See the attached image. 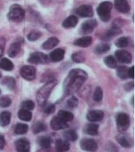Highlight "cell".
I'll use <instances>...</instances> for the list:
<instances>
[{
	"instance_id": "22",
	"label": "cell",
	"mask_w": 135,
	"mask_h": 152,
	"mask_svg": "<svg viewBox=\"0 0 135 152\" xmlns=\"http://www.w3.org/2000/svg\"><path fill=\"white\" fill-rule=\"evenodd\" d=\"M59 40L56 37H51L48 40H47L44 44H43V48L46 50L52 49L54 48L58 44H59Z\"/></svg>"
},
{
	"instance_id": "42",
	"label": "cell",
	"mask_w": 135,
	"mask_h": 152,
	"mask_svg": "<svg viewBox=\"0 0 135 152\" xmlns=\"http://www.w3.org/2000/svg\"><path fill=\"white\" fill-rule=\"evenodd\" d=\"M78 104V98L74 96H72L71 97H70L67 101V105H68L70 108H75L77 105Z\"/></svg>"
},
{
	"instance_id": "6",
	"label": "cell",
	"mask_w": 135,
	"mask_h": 152,
	"mask_svg": "<svg viewBox=\"0 0 135 152\" xmlns=\"http://www.w3.org/2000/svg\"><path fill=\"white\" fill-rule=\"evenodd\" d=\"M20 74L26 80H33L36 78V68L33 66H24L20 70Z\"/></svg>"
},
{
	"instance_id": "19",
	"label": "cell",
	"mask_w": 135,
	"mask_h": 152,
	"mask_svg": "<svg viewBox=\"0 0 135 152\" xmlns=\"http://www.w3.org/2000/svg\"><path fill=\"white\" fill-rule=\"evenodd\" d=\"M78 18L74 15H71V16H69L66 19H65L62 22V26L64 28H73L74 26L78 24Z\"/></svg>"
},
{
	"instance_id": "35",
	"label": "cell",
	"mask_w": 135,
	"mask_h": 152,
	"mask_svg": "<svg viewBox=\"0 0 135 152\" xmlns=\"http://www.w3.org/2000/svg\"><path fill=\"white\" fill-rule=\"evenodd\" d=\"M72 60L75 63H82V62L85 61V56L81 52H75L72 55Z\"/></svg>"
},
{
	"instance_id": "40",
	"label": "cell",
	"mask_w": 135,
	"mask_h": 152,
	"mask_svg": "<svg viewBox=\"0 0 135 152\" xmlns=\"http://www.w3.org/2000/svg\"><path fill=\"white\" fill-rule=\"evenodd\" d=\"M21 107L22 109H27V110H32L35 108V104L33 101L31 100H27V101H25V102L22 103L21 104Z\"/></svg>"
},
{
	"instance_id": "26",
	"label": "cell",
	"mask_w": 135,
	"mask_h": 152,
	"mask_svg": "<svg viewBox=\"0 0 135 152\" xmlns=\"http://www.w3.org/2000/svg\"><path fill=\"white\" fill-rule=\"evenodd\" d=\"M58 116L59 118H61L62 121L68 122V121H72L73 119V115L72 113L66 110H60L58 113Z\"/></svg>"
},
{
	"instance_id": "39",
	"label": "cell",
	"mask_w": 135,
	"mask_h": 152,
	"mask_svg": "<svg viewBox=\"0 0 135 152\" xmlns=\"http://www.w3.org/2000/svg\"><path fill=\"white\" fill-rule=\"evenodd\" d=\"M129 40L127 37H121L116 40L115 45L118 48H125L128 45Z\"/></svg>"
},
{
	"instance_id": "30",
	"label": "cell",
	"mask_w": 135,
	"mask_h": 152,
	"mask_svg": "<svg viewBox=\"0 0 135 152\" xmlns=\"http://www.w3.org/2000/svg\"><path fill=\"white\" fill-rule=\"evenodd\" d=\"M98 130H99V125L97 124H89L86 127V132L89 135H97L98 134Z\"/></svg>"
},
{
	"instance_id": "2",
	"label": "cell",
	"mask_w": 135,
	"mask_h": 152,
	"mask_svg": "<svg viewBox=\"0 0 135 152\" xmlns=\"http://www.w3.org/2000/svg\"><path fill=\"white\" fill-rule=\"evenodd\" d=\"M56 84L57 81L55 79H53V80L47 82L46 84H44L40 88L38 91L37 95H36V100H37L38 104L40 105H44L46 103L52 90L54 89Z\"/></svg>"
},
{
	"instance_id": "7",
	"label": "cell",
	"mask_w": 135,
	"mask_h": 152,
	"mask_svg": "<svg viewBox=\"0 0 135 152\" xmlns=\"http://www.w3.org/2000/svg\"><path fill=\"white\" fill-rule=\"evenodd\" d=\"M80 146L82 150L89 152L96 151L98 148V145H97V142L95 140H91V139L82 140L81 141Z\"/></svg>"
},
{
	"instance_id": "37",
	"label": "cell",
	"mask_w": 135,
	"mask_h": 152,
	"mask_svg": "<svg viewBox=\"0 0 135 152\" xmlns=\"http://www.w3.org/2000/svg\"><path fill=\"white\" fill-rule=\"evenodd\" d=\"M109 49H110V46L108 45H107V44H100V45H97V48H96V52H97V53L101 54V53L107 52Z\"/></svg>"
},
{
	"instance_id": "47",
	"label": "cell",
	"mask_w": 135,
	"mask_h": 152,
	"mask_svg": "<svg viewBox=\"0 0 135 152\" xmlns=\"http://www.w3.org/2000/svg\"><path fill=\"white\" fill-rule=\"evenodd\" d=\"M5 146V139L2 135H0V150L3 149Z\"/></svg>"
},
{
	"instance_id": "17",
	"label": "cell",
	"mask_w": 135,
	"mask_h": 152,
	"mask_svg": "<svg viewBox=\"0 0 135 152\" xmlns=\"http://www.w3.org/2000/svg\"><path fill=\"white\" fill-rule=\"evenodd\" d=\"M21 42L17 40L16 42L13 43L10 46H9V49H8V55L9 57H15L18 54V52L21 50Z\"/></svg>"
},
{
	"instance_id": "27",
	"label": "cell",
	"mask_w": 135,
	"mask_h": 152,
	"mask_svg": "<svg viewBox=\"0 0 135 152\" xmlns=\"http://www.w3.org/2000/svg\"><path fill=\"white\" fill-rule=\"evenodd\" d=\"M28 126L25 124L19 123L17 124L16 126L14 127V132L16 133L17 135H22L25 134L28 132Z\"/></svg>"
},
{
	"instance_id": "18",
	"label": "cell",
	"mask_w": 135,
	"mask_h": 152,
	"mask_svg": "<svg viewBox=\"0 0 135 152\" xmlns=\"http://www.w3.org/2000/svg\"><path fill=\"white\" fill-rule=\"evenodd\" d=\"M117 141L121 146L124 147H130L132 146V140L128 135L125 134H121L117 137Z\"/></svg>"
},
{
	"instance_id": "24",
	"label": "cell",
	"mask_w": 135,
	"mask_h": 152,
	"mask_svg": "<svg viewBox=\"0 0 135 152\" xmlns=\"http://www.w3.org/2000/svg\"><path fill=\"white\" fill-rule=\"evenodd\" d=\"M0 68L5 71H11L14 68V64L7 58H2L0 59Z\"/></svg>"
},
{
	"instance_id": "34",
	"label": "cell",
	"mask_w": 135,
	"mask_h": 152,
	"mask_svg": "<svg viewBox=\"0 0 135 152\" xmlns=\"http://www.w3.org/2000/svg\"><path fill=\"white\" fill-rule=\"evenodd\" d=\"M40 36H41V33L40 32H39L37 30H33L28 33V35L27 36V38L30 41H35V40H38L40 37Z\"/></svg>"
},
{
	"instance_id": "43",
	"label": "cell",
	"mask_w": 135,
	"mask_h": 152,
	"mask_svg": "<svg viewBox=\"0 0 135 152\" xmlns=\"http://www.w3.org/2000/svg\"><path fill=\"white\" fill-rule=\"evenodd\" d=\"M120 33L121 30L118 28V27L115 26V27H112V28L107 32V35L108 36V37H114V36L118 35V34H119Z\"/></svg>"
},
{
	"instance_id": "45",
	"label": "cell",
	"mask_w": 135,
	"mask_h": 152,
	"mask_svg": "<svg viewBox=\"0 0 135 152\" xmlns=\"http://www.w3.org/2000/svg\"><path fill=\"white\" fill-rule=\"evenodd\" d=\"M54 111V104H50L49 106H47L44 110L45 113H47V114L52 113H53Z\"/></svg>"
},
{
	"instance_id": "21",
	"label": "cell",
	"mask_w": 135,
	"mask_h": 152,
	"mask_svg": "<svg viewBox=\"0 0 135 152\" xmlns=\"http://www.w3.org/2000/svg\"><path fill=\"white\" fill-rule=\"evenodd\" d=\"M92 43V37H84L79 38L74 41V45L79 47L87 48L89 47Z\"/></svg>"
},
{
	"instance_id": "44",
	"label": "cell",
	"mask_w": 135,
	"mask_h": 152,
	"mask_svg": "<svg viewBox=\"0 0 135 152\" xmlns=\"http://www.w3.org/2000/svg\"><path fill=\"white\" fill-rule=\"evenodd\" d=\"M5 45H6V42H5V40L3 38L0 37V58L3 54V51H4L5 48Z\"/></svg>"
},
{
	"instance_id": "32",
	"label": "cell",
	"mask_w": 135,
	"mask_h": 152,
	"mask_svg": "<svg viewBox=\"0 0 135 152\" xmlns=\"http://www.w3.org/2000/svg\"><path fill=\"white\" fill-rule=\"evenodd\" d=\"M104 63H105L107 66H108V67H111V68H115V67H116V65H117L115 59L113 56H107L104 59Z\"/></svg>"
},
{
	"instance_id": "3",
	"label": "cell",
	"mask_w": 135,
	"mask_h": 152,
	"mask_svg": "<svg viewBox=\"0 0 135 152\" xmlns=\"http://www.w3.org/2000/svg\"><path fill=\"white\" fill-rule=\"evenodd\" d=\"M25 10L20 5L14 4L11 6L9 11L8 13V18L10 21L15 22H20L25 18Z\"/></svg>"
},
{
	"instance_id": "15",
	"label": "cell",
	"mask_w": 135,
	"mask_h": 152,
	"mask_svg": "<svg viewBox=\"0 0 135 152\" xmlns=\"http://www.w3.org/2000/svg\"><path fill=\"white\" fill-rule=\"evenodd\" d=\"M115 6L116 9L121 13H127L130 10V6L126 0H115Z\"/></svg>"
},
{
	"instance_id": "16",
	"label": "cell",
	"mask_w": 135,
	"mask_h": 152,
	"mask_svg": "<svg viewBox=\"0 0 135 152\" xmlns=\"http://www.w3.org/2000/svg\"><path fill=\"white\" fill-rule=\"evenodd\" d=\"M65 52L62 48H57L54 50L53 52H51L50 54V59L53 62H59L64 58Z\"/></svg>"
},
{
	"instance_id": "12",
	"label": "cell",
	"mask_w": 135,
	"mask_h": 152,
	"mask_svg": "<svg viewBox=\"0 0 135 152\" xmlns=\"http://www.w3.org/2000/svg\"><path fill=\"white\" fill-rule=\"evenodd\" d=\"M15 147L18 152H28L30 149V143L26 139H20L15 142Z\"/></svg>"
},
{
	"instance_id": "1",
	"label": "cell",
	"mask_w": 135,
	"mask_h": 152,
	"mask_svg": "<svg viewBox=\"0 0 135 152\" xmlns=\"http://www.w3.org/2000/svg\"><path fill=\"white\" fill-rule=\"evenodd\" d=\"M86 72L81 69H73L69 73L67 78L65 80V90L67 94L75 92L80 89L83 83L87 79Z\"/></svg>"
},
{
	"instance_id": "4",
	"label": "cell",
	"mask_w": 135,
	"mask_h": 152,
	"mask_svg": "<svg viewBox=\"0 0 135 152\" xmlns=\"http://www.w3.org/2000/svg\"><path fill=\"white\" fill-rule=\"evenodd\" d=\"M112 8V4L110 2H103L97 7V14L99 18L103 21H108L111 18V10Z\"/></svg>"
},
{
	"instance_id": "23",
	"label": "cell",
	"mask_w": 135,
	"mask_h": 152,
	"mask_svg": "<svg viewBox=\"0 0 135 152\" xmlns=\"http://www.w3.org/2000/svg\"><path fill=\"white\" fill-rule=\"evenodd\" d=\"M11 114L9 112H2L0 114V126L5 127L10 123Z\"/></svg>"
},
{
	"instance_id": "48",
	"label": "cell",
	"mask_w": 135,
	"mask_h": 152,
	"mask_svg": "<svg viewBox=\"0 0 135 152\" xmlns=\"http://www.w3.org/2000/svg\"><path fill=\"white\" fill-rule=\"evenodd\" d=\"M132 104L134 105V97H132Z\"/></svg>"
},
{
	"instance_id": "31",
	"label": "cell",
	"mask_w": 135,
	"mask_h": 152,
	"mask_svg": "<svg viewBox=\"0 0 135 152\" xmlns=\"http://www.w3.org/2000/svg\"><path fill=\"white\" fill-rule=\"evenodd\" d=\"M117 75L122 79H126L128 78V68L126 66H118L117 69Z\"/></svg>"
},
{
	"instance_id": "50",
	"label": "cell",
	"mask_w": 135,
	"mask_h": 152,
	"mask_svg": "<svg viewBox=\"0 0 135 152\" xmlns=\"http://www.w3.org/2000/svg\"><path fill=\"white\" fill-rule=\"evenodd\" d=\"M0 94H1V90H0Z\"/></svg>"
},
{
	"instance_id": "20",
	"label": "cell",
	"mask_w": 135,
	"mask_h": 152,
	"mask_svg": "<svg viewBox=\"0 0 135 152\" xmlns=\"http://www.w3.org/2000/svg\"><path fill=\"white\" fill-rule=\"evenodd\" d=\"M55 147H56V150L58 152H65L70 149V143L66 140H57Z\"/></svg>"
},
{
	"instance_id": "5",
	"label": "cell",
	"mask_w": 135,
	"mask_h": 152,
	"mask_svg": "<svg viewBox=\"0 0 135 152\" xmlns=\"http://www.w3.org/2000/svg\"><path fill=\"white\" fill-rule=\"evenodd\" d=\"M116 122L120 131H125L127 129L130 124V118L127 114L120 113L116 116Z\"/></svg>"
},
{
	"instance_id": "14",
	"label": "cell",
	"mask_w": 135,
	"mask_h": 152,
	"mask_svg": "<svg viewBox=\"0 0 135 152\" xmlns=\"http://www.w3.org/2000/svg\"><path fill=\"white\" fill-rule=\"evenodd\" d=\"M97 25V23L96 20H89L85 21L81 26V32L85 34L92 33L93 29L96 28Z\"/></svg>"
},
{
	"instance_id": "33",
	"label": "cell",
	"mask_w": 135,
	"mask_h": 152,
	"mask_svg": "<svg viewBox=\"0 0 135 152\" xmlns=\"http://www.w3.org/2000/svg\"><path fill=\"white\" fill-rule=\"evenodd\" d=\"M45 129H46V126L42 122H36L33 127V132L36 133V134L41 132H44Z\"/></svg>"
},
{
	"instance_id": "36",
	"label": "cell",
	"mask_w": 135,
	"mask_h": 152,
	"mask_svg": "<svg viewBox=\"0 0 135 152\" xmlns=\"http://www.w3.org/2000/svg\"><path fill=\"white\" fill-rule=\"evenodd\" d=\"M2 83L9 89H13L15 86V80L12 77H6L2 81Z\"/></svg>"
},
{
	"instance_id": "49",
	"label": "cell",
	"mask_w": 135,
	"mask_h": 152,
	"mask_svg": "<svg viewBox=\"0 0 135 152\" xmlns=\"http://www.w3.org/2000/svg\"><path fill=\"white\" fill-rule=\"evenodd\" d=\"M1 76H2V75H1V73H0V78H1Z\"/></svg>"
},
{
	"instance_id": "11",
	"label": "cell",
	"mask_w": 135,
	"mask_h": 152,
	"mask_svg": "<svg viewBox=\"0 0 135 152\" xmlns=\"http://www.w3.org/2000/svg\"><path fill=\"white\" fill-rule=\"evenodd\" d=\"M76 13L79 15V16L82 17V18H90L93 15V11H92V8L89 5H82L80 7H78Z\"/></svg>"
},
{
	"instance_id": "10",
	"label": "cell",
	"mask_w": 135,
	"mask_h": 152,
	"mask_svg": "<svg viewBox=\"0 0 135 152\" xmlns=\"http://www.w3.org/2000/svg\"><path fill=\"white\" fill-rule=\"evenodd\" d=\"M51 127L53 130L58 131L68 128V124L66 121H62L59 116H55L51 121Z\"/></svg>"
},
{
	"instance_id": "9",
	"label": "cell",
	"mask_w": 135,
	"mask_h": 152,
	"mask_svg": "<svg viewBox=\"0 0 135 152\" xmlns=\"http://www.w3.org/2000/svg\"><path fill=\"white\" fill-rule=\"evenodd\" d=\"M115 57L118 61L123 64H129L131 59H132V56L130 52L125 50H118L115 52Z\"/></svg>"
},
{
	"instance_id": "8",
	"label": "cell",
	"mask_w": 135,
	"mask_h": 152,
	"mask_svg": "<svg viewBox=\"0 0 135 152\" xmlns=\"http://www.w3.org/2000/svg\"><path fill=\"white\" fill-rule=\"evenodd\" d=\"M28 61L30 64H45L47 62V56L42 52H34L30 55Z\"/></svg>"
},
{
	"instance_id": "28",
	"label": "cell",
	"mask_w": 135,
	"mask_h": 152,
	"mask_svg": "<svg viewBox=\"0 0 135 152\" xmlns=\"http://www.w3.org/2000/svg\"><path fill=\"white\" fill-rule=\"evenodd\" d=\"M38 143L43 148H49L52 145V139L48 136H42L38 140Z\"/></svg>"
},
{
	"instance_id": "25",
	"label": "cell",
	"mask_w": 135,
	"mask_h": 152,
	"mask_svg": "<svg viewBox=\"0 0 135 152\" xmlns=\"http://www.w3.org/2000/svg\"><path fill=\"white\" fill-rule=\"evenodd\" d=\"M18 117L21 121H29L32 119V113L27 109H21L18 112Z\"/></svg>"
},
{
	"instance_id": "41",
	"label": "cell",
	"mask_w": 135,
	"mask_h": 152,
	"mask_svg": "<svg viewBox=\"0 0 135 152\" xmlns=\"http://www.w3.org/2000/svg\"><path fill=\"white\" fill-rule=\"evenodd\" d=\"M103 97V91L100 87H97L95 90L94 95H93V99L96 102H100Z\"/></svg>"
},
{
	"instance_id": "46",
	"label": "cell",
	"mask_w": 135,
	"mask_h": 152,
	"mask_svg": "<svg viewBox=\"0 0 135 152\" xmlns=\"http://www.w3.org/2000/svg\"><path fill=\"white\" fill-rule=\"evenodd\" d=\"M134 66H131L130 69H128V77L131 78H134Z\"/></svg>"
},
{
	"instance_id": "38",
	"label": "cell",
	"mask_w": 135,
	"mask_h": 152,
	"mask_svg": "<svg viewBox=\"0 0 135 152\" xmlns=\"http://www.w3.org/2000/svg\"><path fill=\"white\" fill-rule=\"evenodd\" d=\"M10 104H11V100L9 97H7V96L0 97V107L7 108V107H9Z\"/></svg>"
},
{
	"instance_id": "29",
	"label": "cell",
	"mask_w": 135,
	"mask_h": 152,
	"mask_svg": "<svg viewBox=\"0 0 135 152\" xmlns=\"http://www.w3.org/2000/svg\"><path fill=\"white\" fill-rule=\"evenodd\" d=\"M64 139L67 141H76L78 139V135L73 130H66L63 133Z\"/></svg>"
},
{
	"instance_id": "13",
	"label": "cell",
	"mask_w": 135,
	"mask_h": 152,
	"mask_svg": "<svg viewBox=\"0 0 135 152\" xmlns=\"http://www.w3.org/2000/svg\"><path fill=\"white\" fill-rule=\"evenodd\" d=\"M104 117V113L100 110H92L87 114V119L91 122L100 121Z\"/></svg>"
}]
</instances>
